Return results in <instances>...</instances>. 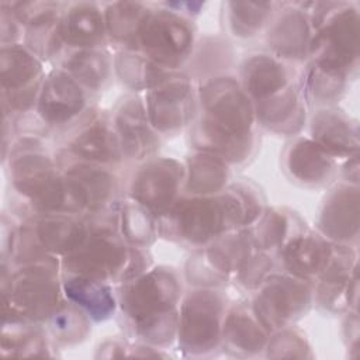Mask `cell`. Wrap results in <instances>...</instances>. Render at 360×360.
I'll use <instances>...</instances> for the list:
<instances>
[{
	"label": "cell",
	"mask_w": 360,
	"mask_h": 360,
	"mask_svg": "<svg viewBox=\"0 0 360 360\" xmlns=\"http://www.w3.org/2000/svg\"><path fill=\"white\" fill-rule=\"evenodd\" d=\"M197 114L191 128L195 150L212 153L228 165L246 162L256 148L255 104L238 79L214 76L197 90Z\"/></svg>",
	"instance_id": "6da1fadb"
},
{
	"label": "cell",
	"mask_w": 360,
	"mask_h": 360,
	"mask_svg": "<svg viewBox=\"0 0 360 360\" xmlns=\"http://www.w3.org/2000/svg\"><path fill=\"white\" fill-rule=\"evenodd\" d=\"M181 291L179 274L166 266L149 267L120 284L117 301L127 329L145 345L156 349L173 343Z\"/></svg>",
	"instance_id": "7a4b0ae2"
},
{
	"label": "cell",
	"mask_w": 360,
	"mask_h": 360,
	"mask_svg": "<svg viewBox=\"0 0 360 360\" xmlns=\"http://www.w3.org/2000/svg\"><path fill=\"white\" fill-rule=\"evenodd\" d=\"M10 187L32 214H80L65 173L42 148L37 135L20 138L8 153Z\"/></svg>",
	"instance_id": "3957f363"
},
{
	"label": "cell",
	"mask_w": 360,
	"mask_h": 360,
	"mask_svg": "<svg viewBox=\"0 0 360 360\" xmlns=\"http://www.w3.org/2000/svg\"><path fill=\"white\" fill-rule=\"evenodd\" d=\"M89 217L86 238L60 259V267L68 274L122 284L150 267L145 248L128 245L118 233L112 217L105 218V212Z\"/></svg>",
	"instance_id": "277c9868"
},
{
	"label": "cell",
	"mask_w": 360,
	"mask_h": 360,
	"mask_svg": "<svg viewBox=\"0 0 360 360\" xmlns=\"http://www.w3.org/2000/svg\"><path fill=\"white\" fill-rule=\"evenodd\" d=\"M1 267L3 323L45 325L63 300L58 260Z\"/></svg>",
	"instance_id": "5b68a950"
},
{
	"label": "cell",
	"mask_w": 360,
	"mask_h": 360,
	"mask_svg": "<svg viewBox=\"0 0 360 360\" xmlns=\"http://www.w3.org/2000/svg\"><path fill=\"white\" fill-rule=\"evenodd\" d=\"M319 4L322 10L309 15V65L322 73L347 80L359 59V14L343 3Z\"/></svg>",
	"instance_id": "8992f818"
},
{
	"label": "cell",
	"mask_w": 360,
	"mask_h": 360,
	"mask_svg": "<svg viewBox=\"0 0 360 360\" xmlns=\"http://www.w3.org/2000/svg\"><path fill=\"white\" fill-rule=\"evenodd\" d=\"M158 225L159 235L195 250L232 231L219 193L180 197L158 218Z\"/></svg>",
	"instance_id": "52a82bcc"
},
{
	"label": "cell",
	"mask_w": 360,
	"mask_h": 360,
	"mask_svg": "<svg viewBox=\"0 0 360 360\" xmlns=\"http://www.w3.org/2000/svg\"><path fill=\"white\" fill-rule=\"evenodd\" d=\"M226 298L218 288L197 287L180 302L176 340L179 349L193 357L219 349Z\"/></svg>",
	"instance_id": "ba28073f"
},
{
	"label": "cell",
	"mask_w": 360,
	"mask_h": 360,
	"mask_svg": "<svg viewBox=\"0 0 360 360\" xmlns=\"http://www.w3.org/2000/svg\"><path fill=\"white\" fill-rule=\"evenodd\" d=\"M195 30L187 15L172 8H158L148 14L135 51L167 72H176L194 52Z\"/></svg>",
	"instance_id": "9c48e42d"
},
{
	"label": "cell",
	"mask_w": 360,
	"mask_h": 360,
	"mask_svg": "<svg viewBox=\"0 0 360 360\" xmlns=\"http://www.w3.org/2000/svg\"><path fill=\"white\" fill-rule=\"evenodd\" d=\"M259 250L249 228L232 229L207 246L197 249L187 263V274L195 287L218 288L231 278Z\"/></svg>",
	"instance_id": "30bf717a"
},
{
	"label": "cell",
	"mask_w": 360,
	"mask_h": 360,
	"mask_svg": "<svg viewBox=\"0 0 360 360\" xmlns=\"http://www.w3.org/2000/svg\"><path fill=\"white\" fill-rule=\"evenodd\" d=\"M312 284L287 273H271L256 288L250 304L269 333L292 326L312 302Z\"/></svg>",
	"instance_id": "8fae6325"
},
{
	"label": "cell",
	"mask_w": 360,
	"mask_h": 360,
	"mask_svg": "<svg viewBox=\"0 0 360 360\" xmlns=\"http://www.w3.org/2000/svg\"><path fill=\"white\" fill-rule=\"evenodd\" d=\"M44 79L42 62L22 44L1 46L0 82L4 117H21L35 110Z\"/></svg>",
	"instance_id": "7c38bea8"
},
{
	"label": "cell",
	"mask_w": 360,
	"mask_h": 360,
	"mask_svg": "<svg viewBox=\"0 0 360 360\" xmlns=\"http://www.w3.org/2000/svg\"><path fill=\"white\" fill-rule=\"evenodd\" d=\"M186 166L165 156L149 158L136 167L128 183V198L160 218L184 191Z\"/></svg>",
	"instance_id": "4fadbf2b"
},
{
	"label": "cell",
	"mask_w": 360,
	"mask_h": 360,
	"mask_svg": "<svg viewBox=\"0 0 360 360\" xmlns=\"http://www.w3.org/2000/svg\"><path fill=\"white\" fill-rule=\"evenodd\" d=\"M143 104L152 128L160 136L174 135L194 121L197 90L190 76L170 72L158 86L145 91Z\"/></svg>",
	"instance_id": "5bb4252c"
},
{
	"label": "cell",
	"mask_w": 360,
	"mask_h": 360,
	"mask_svg": "<svg viewBox=\"0 0 360 360\" xmlns=\"http://www.w3.org/2000/svg\"><path fill=\"white\" fill-rule=\"evenodd\" d=\"M66 131V156L110 167L124 160L111 115L91 108Z\"/></svg>",
	"instance_id": "9a60e30c"
},
{
	"label": "cell",
	"mask_w": 360,
	"mask_h": 360,
	"mask_svg": "<svg viewBox=\"0 0 360 360\" xmlns=\"http://www.w3.org/2000/svg\"><path fill=\"white\" fill-rule=\"evenodd\" d=\"M59 160L70 195L83 215L104 214L112 208L118 191V179L110 166L77 160L69 156Z\"/></svg>",
	"instance_id": "2e32d148"
},
{
	"label": "cell",
	"mask_w": 360,
	"mask_h": 360,
	"mask_svg": "<svg viewBox=\"0 0 360 360\" xmlns=\"http://www.w3.org/2000/svg\"><path fill=\"white\" fill-rule=\"evenodd\" d=\"M90 110L89 93L68 72L55 68L45 75L34 110L44 127L68 129Z\"/></svg>",
	"instance_id": "e0dca14e"
},
{
	"label": "cell",
	"mask_w": 360,
	"mask_h": 360,
	"mask_svg": "<svg viewBox=\"0 0 360 360\" xmlns=\"http://www.w3.org/2000/svg\"><path fill=\"white\" fill-rule=\"evenodd\" d=\"M111 120L124 159L143 162L155 156L160 145V135L152 128L142 98L138 96L124 97L112 111Z\"/></svg>",
	"instance_id": "ac0fdd59"
},
{
	"label": "cell",
	"mask_w": 360,
	"mask_h": 360,
	"mask_svg": "<svg viewBox=\"0 0 360 360\" xmlns=\"http://www.w3.org/2000/svg\"><path fill=\"white\" fill-rule=\"evenodd\" d=\"M333 253V243L319 232H295L277 250L284 273L314 283L325 270Z\"/></svg>",
	"instance_id": "d6986e66"
},
{
	"label": "cell",
	"mask_w": 360,
	"mask_h": 360,
	"mask_svg": "<svg viewBox=\"0 0 360 360\" xmlns=\"http://www.w3.org/2000/svg\"><path fill=\"white\" fill-rule=\"evenodd\" d=\"M318 231L332 243L349 245L359 231V187L339 184L325 198L319 215Z\"/></svg>",
	"instance_id": "ffe728a7"
},
{
	"label": "cell",
	"mask_w": 360,
	"mask_h": 360,
	"mask_svg": "<svg viewBox=\"0 0 360 360\" xmlns=\"http://www.w3.org/2000/svg\"><path fill=\"white\" fill-rule=\"evenodd\" d=\"M357 277L356 255L349 245L333 243V253L312 291L315 302L326 311L336 312L347 307V290Z\"/></svg>",
	"instance_id": "44dd1931"
},
{
	"label": "cell",
	"mask_w": 360,
	"mask_h": 360,
	"mask_svg": "<svg viewBox=\"0 0 360 360\" xmlns=\"http://www.w3.org/2000/svg\"><path fill=\"white\" fill-rule=\"evenodd\" d=\"M312 27L309 15L302 8L291 7L271 18L266 42L271 55L281 60H302L308 56Z\"/></svg>",
	"instance_id": "7402d4cb"
},
{
	"label": "cell",
	"mask_w": 360,
	"mask_h": 360,
	"mask_svg": "<svg viewBox=\"0 0 360 360\" xmlns=\"http://www.w3.org/2000/svg\"><path fill=\"white\" fill-rule=\"evenodd\" d=\"M238 82L256 104L294 83V70L271 53H253L242 62Z\"/></svg>",
	"instance_id": "603a6c76"
},
{
	"label": "cell",
	"mask_w": 360,
	"mask_h": 360,
	"mask_svg": "<svg viewBox=\"0 0 360 360\" xmlns=\"http://www.w3.org/2000/svg\"><path fill=\"white\" fill-rule=\"evenodd\" d=\"M270 338V333L259 322L250 305L235 304L228 307L221 333L224 352L236 357L260 354Z\"/></svg>",
	"instance_id": "cb8c5ba5"
},
{
	"label": "cell",
	"mask_w": 360,
	"mask_h": 360,
	"mask_svg": "<svg viewBox=\"0 0 360 360\" xmlns=\"http://www.w3.org/2000/svg\"><path fill=\"white\" fill-rule=\"evenodd\" d=\"M307 98L295 82L277 94L255 104L257 125L280 135H294L305 124Z\"/></svg>",
	"instance_id": "d4e9b609"
},
{
	"label": "cell",
	"mask_w": 360,
	"mask_h": 360,
	"mask_svg": "<svg viewBox=\"0 0 360 360\" xmlns=\"http://www.w3.org/2000/svg\"><path fill=\"white\" fill-rule=\"evenodd\" d=\"M311 139L335 159L357 155V124L338 108L323 107L312 115Z\"/></svg>",
	"instance_id": "484cf974"
},
{
	"label": "cell",
	"mask_w": 360,
	"mask_h": 360,
	"mask_svg": "<svg viewBox=\"0 0 360 360\" xmlns=\"http://www.w3.org/2000/svg\"><path fill=\"white\" fill-rule=\"evenodd\" d=\"M65 44L76 49H103L107 44L104 11L96 3H73L62 13Z\"/></svg>",
	"instance_id": "4316f807"
},
{
	"label": "cell",
	"mask_w": 360,
	"mask_h": 360,
	"mask_svg": "<svg viewBox=\"0 0 360 360\" xmlns=\"http://www.w3.org/2000/svg\"><path fill=\"white\" fill-rule=\"evenodd\" d=\"M335 160L315 141L305 136L291 141L283 156L284 170L304 186L323 184L333 174Z\"/></svg>",
	"instance_id": "83f0119b"
},
{
	"label": "cell",
	"mask_w": 360,
	"mask_h": 360,
	"mask_svg": "<svg viewBox=\"0 0 360 360\" xmlns=\"http://www.w3.org/2000/svg\"><path fill=\"white\" fill-rule=\"evenodd\" d=\"M62 290L65 298L77 305L94 322L110 319L118 308L117 294L105 281L68 274L62 280Z\"/></svg>",
	"instance_id": "f1b7e54d"
},
{
	"label": "cell",
	"mask_w": 360,
	"mask_h": 360,
	"mask_svg": "<svg viewBox=\"0 0 360 360\" xmlns=\"http://www.w3.org/2000/svg\"><path fill=\"white\" fill-rule=\"evenodd\" d=\"M60 4L44 3L42 8L24 27L22 45L41 62L56 58L66 46L62 31Z\"/></svg>",
	"instance_id": "f546056e"
},
{
	"label": "cell",
	"mask_w": 360,
	"mask_h": 360,
	"mask_svg": "<svg viewBox=\"0 0 360 360\" xmlns=\"http://www.w3.org/2000/svg\"><path fill=\"white\" fill-rule=\"evenodd\" d=\"M60 68L87 93H96L108 84L114 59L104 49H76L65 56Z\"/></svg>",
	"instance_id": "4dcf8cb0"
},
{
	"label": "cell",
	"mask_w": 360,
	"mask_h": 360,
	"mask_svg": "<svg viewBox=\"0 0 360 360\" xmlns=\"http://www.w3.org/2000/svg\"><path fill=\"white\" fill-rule=\"evenodd\" d=\"M184 191L191 195H215L228 186L229 165L212 153L195 150L186 162Z\"/></svg>",
	"instance_id": "1f68e13d"
},
{
	"label": "cell",
	"mask_w": 360,
	"mask_h": 360,
	"mask_svg": "<svg viewBox=\"0 0 360 360\" xmlns=\"http://www.w3.org/2000/svg\"><path fill=\"white\" fill-rule=\"evenodd\" d=\"M150 13L143 3L117 1L104 10L107 35L111 42L120 45L121 49H135L139 31Z\"/></svg>",
	"instance_id": "d6a6232c"
},
{
	"label": "cell",
	"mask_w": 360,
	"mask_h": 360,
	"mask_svg": "<svg viewBox=\"0 0 360 360\" xmlns=\"http://www.w3.org/2000/svg\"><path fill=\"white\" fill-rule=\"evenodd\" d=\"M112 214L118 233L131 246L146 248L159 235L158 218L131 198L117 204Z\"/></svg>",
	"instance_id": "836d02e7"
},
{
	"label": "cell",
	"mask_w": 360,
	"mask_h": 360,
	"mask_svg": "<svg viewBox=\"0 0 360 360\" xmlns=\"http://www.w3.org/2000/svg\"><path fill=\"white\" fill-rule=\"evenodd\" d=\"M231 229L248 228L255 224L263 214L262 191L249 181H236L228 184L221 193Z\"/></svg>",
	"instance_id": "e575fe53"
},
{
	"label": "cell",
	"mask_w": 360,
	"mask_h": 360,
	"mask_svg": "<svg viewBox=\"0 0 360 360\" xmlns=\"http://www.w3.org/2000/svg\"><path fill=\"white\" fill-rule=\"evenodd\" d=\"M114 72L121 83L134 91H148L170 73L135 49H121L115 55Z\"/></svg>",
	"instance_id": "d590c367"
},
{
	"label": "cell",
	"mask_w": 360,
	"mask_h": 360,
	"mask_svg": "<svg viewBox=\"0 0 360 360\" xmlns=\"http://www.w3.org/2000/svg\"><path fill=\"white\" fill-rule=\"evenodd\" d=\"M49 339L42 325L32 323H3L1 354L7 357L53 356L49 349Z\"/></svg>",
	"instance_id": "8d00e7d4"
},
{
	"label": "cell",
	"mask_w": 360,
	"mask_h": 360,
	"mask_svg": "<svg viewBox=\"0 0 360 360\" xmlns=\"http://www.w3.org/2000/svg\"><path fill=\"white\" fill-rule=\"evenodd\" d=\"M45 323L49 339L59 346L80 343L91 330V319L66 298Z\"/></svg>",
	"instance_id": "74e56055"
},
{
	"label": "cell",
	"mask_w": 360,
	"mask_h": 360,
	"mask_svg": "<svg viewBox=\"0 0 360 360\" xmlns=\"http://www.w3.org/2000/svg\"><path fill=\"white\" fill-rule=\"evenodd\" d=\"M259 250H278L283 243L300 229L290 212L281 208L264 210L252 228H249Z\"/></svg>",
	"instance_id": "f35d334b"
},
{
	"label": "cell",
	"mask_w": 360,
	"mask_h": 360,
	"mask_svg": "<svg viewBox=\"0 0 360 360\" xmlns=\"http://www.w3.org/2000/svg\"><path fill=\"white\" fill-rule=\"evenodd\" d=\"M273 3L231 1L226 3V24L238 38H250L264 25H269L274 14Z\"/></svg>",
	"instance_id": "ab89813d"
},
{
	"label": "cell",
	"mask_w": 360,
	"mask_h": 360,
	"mask_svg": "<svg viewBox=\"0 0 360 360\" xmlns=\"http://www.w3.org/2000/svg\"><path fill=\"white\" fill-rule=\"evenodd\" d=\"M269 357H311V349L297 330L291 326L270 333L267 345L264 347Z\"/></svg>",
	"instance_id": "60d3db41"
},
{
	"label": "cell",
	"mask_w": 360,
	"mask_h": 360,
	"mask_svg": "<svg viewBox=\"0 0 360 360\" xmlns=\"http://www.w3.org/2000/svg\"><path fill=\"white\" fill-rule=\"evenodd\" d=\"M273 260L267 252L256 250L238 271L235 280L246 290H256L273 273Z\"/></svg>",
	"instance_id": "b9f144b4"
}]
</instances>
